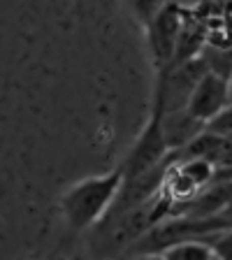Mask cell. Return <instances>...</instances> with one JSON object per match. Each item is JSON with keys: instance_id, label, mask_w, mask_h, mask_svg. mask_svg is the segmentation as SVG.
<instances>
[{"instance_id": "obj_1", "label": "cell", "mask_w": 232, "mask_h": 260, "mask_svg": "<svg viewBox=\"0 0 232 260\" xmlns=\"http://www.w3.org/2000/svg\"><path fill=\"white\" fill-rule=\"evenodd\" d=\"M121 186H123V168L86 177L72 184L60 198V211L68 225L72 230L95 228L109 214Z\"/></svg>"}, {"instance_id": "obj_2", "label": "cell", "mask_w": 232, "mask_h": 260, "mask_svg": "<svg viewBox=\"0 0 232 260\" xmlns=\"http://www.w3.org/2000/svg\"><path fill=\"white\" fill-rule=\"evenodd\" d=\"M162 98L160 93H153V109H151V119L144 125V130L137 137L132 151L128 153L125 162L121 165L123 168V179H135L140 174L149 172V170L158 168L165 158L170 156V149L165 144V137H162V128H160V119H162Z\"/></svg>"}, {"instance_id": "obj_3", "label": "cell", "mask_w": 232, "mask_h": 260, "mask_svg": "<svg viewBox=\"0 0 232 260\" xmlns=\"http://www.w3.org/2000/svg\"><path fill=\"white\" fill-rule=\"evenodd\" d=\"M186 10L179 5L177 0L168 3L162 7L151 21L144 26L146 30V44H149V54L151 60L156 65V70H162L172 65L174 60V49H177V40H179V30L184 23Z\"/></svg>"}, {"instance_id": "obj_4", "label": "cell", "mask_w": 232, "mask_h": 260, "mask_svg": "<svg viewBox=\"0 0 232 260\" xmlns=\"http://www.w3.org/2000/svg\"><path fill=\"white\" fill-rule=\"evenodd\" d=\"M227 103H230L227 79H223V77H218V75L207 70L205 75L200 77V81L195 84L186 109L193 114L195 119H200L202 123H207V121H209L216 112H221Z\"/></svg>"}, {"instance_id": "obj_5", "label": "cell", "mask_w": 232, "mask_h": 260, "mask_svg": "<svg viewBox=\"0 0 232 260\" xmlns=\"http://www.w3.org/2000/svg\"><path fill=\"white\" fill-rule=\"evenodd\" d=\"M162 137L170 151H179L184 149L193 137H197L205 130V123L200 119H195L188 109H172V112H162L160 119Z\"/></svg>"}, {"instance_id": "obj_6", "label": "cell", "mask_w": 232, "mask_h": 260, "mask_svg": "<svg viewBox=\"0 0 232 260\" xmlns=\"http://www.w3.org/2000/svg\"><path fill=\"white\" fill-rule=\"evenodd\" d=\"M160 253L165 260H214V249L209 244V237L181 239L177 244H170Z\"/></svg>"}, {"instance_id": "obj_7", "label": "cell", "mask_w": 232, "mask_h": 260, "mask_svg": "<svg viewBox=\"0 0 232 260\" xmlns=\"http://www.w3.org/2000/svg\"><path fill=\"white\" fill-rule=\"evenodd\" d=\"M200 58L205 60L207 70L214 75L230 79L232 77V47H214V44H205L200 51Z\"/></svg>"}, {"instance_id": "obj_8", "label": "cell", "mask_w": 232, "mask_h": 260, "mask_svg": "<svg viewBox=\"0 0 232 260\" xmlns=\"http://www.w3.org/2000/svg\"><path fill=\"white\" fill-rule=\"evenodd\" d=\"M205 130L211 133V135H216V137H223V140L232 137V100L221 109V112H216L209 121H207Z\"/></svg>"}, {"instance_id": "obj_9", "label": "cell", "mask_w": 232, "mask_h": 260, "mask_svg": "<svg viewBox=\"0 0 232 260\" xmlns=\"http://www.w3.org/2000/svg\"><path fill=\"white\" fill-rule=\"evenodd\" d=\"M128 3H130V10H132L135 19L142 26H146V23L151 21L153 16L168 5V3H172V0H128Z\"/></svg>"}, {"instance_id": "obj_10", "label": "cell", "mask_w": 232, "mask_h": 260, "mask_svg": "<svg viewBox=\"0 0 232 260\" xmlns=\"http://www.w3.org/2000/svg\"><path fill=\"white\" fill-rule=\"evenodd\" d=\"M209 244L214 249V255L221 260H232V225L221 230V233L211 235L209 237Z\"/></svg>"}, {"instance_id": "obj_11", "label": "cell", "mask_w": 232, "mask_h": 260, "mask_svg": "<svg viewBox=\"0 0 232 260\" xmlns=\"http://www.w3.org/2000/svg\"><path fill=\"white\" fill-rule=\"evenodd\" d=\"M123 260H165V258L158 251H140V253H128V258L123 255Z\"/></svg>"}, {"instance_id": "obj_12", "label": "cell", "mask_w": 232, "mask_h": 260, "mask_svg": "<svg viewBox=\"0 0 232 260\" xmlns=\"http://www.w3.org/2000/svg\"><path fill=\"white\" fill-rule=\"evenodd\" d=\"M177 3L184 7V10H195L197 5H202V3H209V0H177Z\"/></svg>"}, {"instance_id": "obj_13", "label": "cell", "mask_w": 232, "mask_h": 260, "mask_svg": "<svg viewBox=\"0 0 232 260\" xmlns=\"http://www.w3.org/2000/svg\"><path fill=\"white\" fill-rule=\"evenodd\" d=\"M221 214H223V216H225V218H230V221H232V198H230V202H227V205L223 207V211H221Z\"/></svg>"}, {"instance_id": "obj_14", "label": "cell", "mask_w": 232, "mask_h": 260, "mask_svg": "<svg viewBox=\"0 0 232 260\" xmlns=\"http://www.w3.org/2000/svg\"><path fill=\"white\" fill-rule=\"evenodd\" d=\"M227 88H230V100H232V77L227 79Z\"/></svg>"}, {"instance_id": "obj_15", "label": "cell", "mask_w": 232, "mask_h": 260, "mask_svg": "<svg viewBox=\"0 0 232 260\" xmlns=\"http://www.w3.org/2000/svg\"><path fill=\"white\" fill-rule=\"evenodd\" d=\"M214 260H221V258H216V255H214Z\"/></svg>"}]
</instances>
